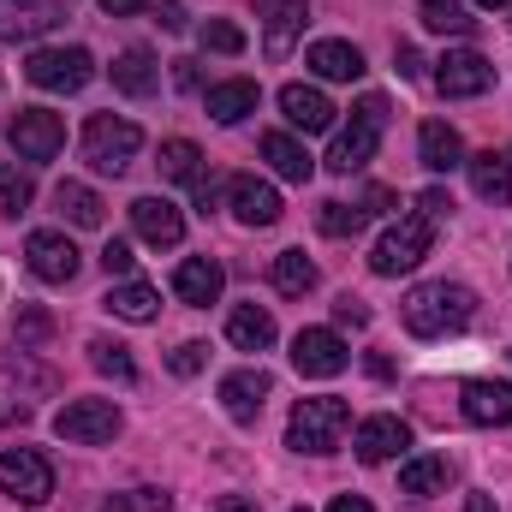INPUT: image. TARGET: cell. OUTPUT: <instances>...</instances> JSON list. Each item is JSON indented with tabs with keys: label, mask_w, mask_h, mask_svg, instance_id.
I'll return each mask as SVG.
<instances>
[{
	"label": "cell",
	"mask_w": 512,
	"mask_h": 512,
	"mask_svg": "<svg viewBox=\"0 0 512 512\" xmlns=\"http://www.w3.org/2000/svg\"><path fill=\"white\" fill-rule=\"evenodd\" d=\"M54 203H60V215H66L72 227H102V197H96L90 185H78V179H66V185L54 191Z\"/></svg>",
	"instance_id": "1f68e13d"
},
{
	"label": "cell",
	"mask_w": 512,
	"mask_h": 512,
	"mask_svg": "<svg viewBox=\"0 0 512 512\" xmlns=\"http://www.w3.org/2000/svg\"><path fill=\"white\" fill-rule=\"evenodd\" d=\"M102 512H131V507H126V501H108V507H102Z\"/></svg>",
	"instance_id": "11a10c76"
},
{
	"label": "cell",
	"mask_w": 512,
	"mask_h": 512,
	"mask_svg": "<svg viewBox=\"0 0 512 512\" xmlns=\"http://www.w3.org/2000/svg\"><path fill=\"white\" fill-rule=\"evenodd\" d=\"M262 155L274 161V173L280 179H292V185H304L310 173H316V155L298 143V137H286V131H262Z\"/></svg>",
	"instance_id": "484cf974"
},
{
	"label": "cell",
	"mask_w": 512,
	"mask_h": 512,
	"mask_svg": "<svg viewBox=\"0 0 512 512\" xmlns=\"http://www.w3.org/2000/svg\"><path fill=\"white\" fill-rule=\"evenodd\" d=\"M447 209H453V197H447V191H441V185H429V191H423V197H417V215H429V221H435V227H441V221H447Z\"/></svg>",
	"instance_id": "60d3db41"
},
{
	"label": "cell",
	"mask_w": 512,
	"mask_h": 512,
	"mask_svg": "<svg viewBox=\"0 0 512 512\" xmlns=\"http://www.w3.org/2000/svg\"><path fill=\"white\" fill-rule=\"evenodd\" d=\"M137 149H143V131L120 120V114H90V126H84V161L96 167V173H126L131 161H137Z\"/></svg>",
	"instance_id": "5b68a950"
},
{
	"label": "cell",
	"mask_w": 512,
	"mask_h": 512,
	"mask_svg": "<svg viewBox=\"0 0 512 512\" xmlns=\"http://www.w3.org/2000/svg\"><path fill=\"white\" fill-rule=\"evenodd\" d=\"M382 131H387V96H364V102L352 108V120L340 126V137H334L328 167H334V173H358V167H370V155L382 149Z\"/></svg>",
	"instance_id": "3957f363"
},
{
	"label": "cell",
	"mask_w": 512,
	"mask_h": 512,
	"mask_svg": "<svg viewBox=\"0 0 512 512\" xmlns=\"http://www.w3.org/2000/svg\"><path fill=\"white\" fill-rule=\"evenodd\" d=\"M161 24H167V30H185V6H179V0H167V6H161Z\"/></svg>",
	"instance_id": "f907efd6"
},
{
	"label": "cell",
	"mask_w": 512,
	"mask_h": 512,
	"mask_svg": "<svg viewBox=\"0 0 512 512\" xmlns=\"http://www.w3.org/2000/svg\"><path fill=\"white\" fill-rule=\"evenodd\" d=\"M209 120H221V126H239L245 114H256V102H262V90H256V78H227V84H209Z\"/></svg>",
	"instance_id": "cb8c5ba5"
},
{
	"label": "cell",
	"mask_w": 512,
	"mask_h": 512,
	"mask_svg": "<svg viewBox=\"0 0 512 512\" xmlns=\"http://www.w3.org/2000/svg\"><path fill=\"white\" fill-rule=\"evenodd\" d=\"M393 60H399V78H423V54H417L411 42H399V48H393Z\"/></svg>",
	"instance_id": "ee69618b"
},
{
	"label": "cell",
	"mask_w": 512,
	"mask_h": 512,
	"mask_svg": "<svg viewBox=\"0 0 512 512\" xmlns=\"http://www.w3.org/2000/svg\"><path fill=\"white\" fill-rule=\"evenodd\" d=\"M12 334H18V346H42V340L54 334V316L30 304V310H18V328H12Z\"/></svg>",
	"instance_id": "f35d334b"
},
{
	"label": "cell",
	"mask_w": 512,
	"mask_h": 512,
	"mask_svg": "<svg viewBox=\"0 0 512 512\" xmlns=\"http://www.w3.org/2000/svg\"><path fill=\"white\" fill-rule=\"evenodd\" d=\"M221 286H227V274H221L215 256H185V262L173 268V292H179L185 304H197V310H209V304L221 298Z\"/></svg>",
	"instance_id": "d6986e66"
},
{
	"label": "cell",
	"mask_w": 512,
	"mask_h": 512,
	"mask_svg": "<svg viewBox=\"0 0 512 512\" xmlns=\"http://www.w3.org/2000/svg\"><path fill=\"white\" fill-rule=\"evenodd\" d=\"M227 340H233L239 352H268V346H274V316H268L262 304H239V310L227 316Z\"/></svg>",
	"instance_id": "83f0119b"
},
{
	"label": "cell",
	"mask_w": 512,
	"mask_h": 512,
	"mask_svg": "<svg viewBox=\"0 0 512 512\" xmlns=\"http://www.w3.org/2000/svg\"><path fill=\"white\" fill-rule=\"evenodd\" d=\"M90 364L102 370V376H114V382H137V364H131V352L120 346V340H90Z\"/></svg>",
	"instance_id": "e575fe53"
},
{
	"label": "cell",
	"mask_w": 512,
	"mask_h": 512,
	"mask_svg": "<svg viewBox=\"0 0 512 512\" xmlns=\"http://www.w3.org/2000/svg\"><path fill=\"white\" fill-rule=\"evenodd\" d=\"M280 114H286V126H298V131H334V102L316 90V84H286L280 90Z\"/></svg>",
	"instance_id": "ffe728a7"
},
{
	"label": "cell",
	"mask_w": 512,
	"mask_h": 512,
	"mask_svg": "<svg viewBox=\"0 0 512 512\" xmlns=\"http://www.w3.org/2000/svg\"><path fill=\"white\" fill-rule=\"evenodd\" d=\"M24 256H30V274L48 280V286H66V280H78V268H84L78 245H72L66 233H54V227H36V233L24 239Z\"/></svg>",
	"instance_id": "8fae6325"
},
{
	"label": "cell",
	"mask_w": 512,
	"mask_h": 512,
	"mask_svg": "<svg viewBox=\"0 0 512 512\" xmlns=\"http://www.w3.org/2000/svg\"><path fill=\"white\" fill-rule=\"evenodd\" d=\"M328 512H376V507H370L364 495H334V507H328Z\"/></svg>",
	"instance_id": "681fc988"
},
{
	"label": "cell",
	"mask_w": 512,
	"mask_h": 512,
	"mask_svg": "<svg viewBox=\"0 0 512 512\" xmlns=\"http://www.w3.org/2000/svg\"><path fill=\"white\" fill-rule=\"evenodd\" d=\"M155 167H161V179H173V185H197V179H209V173H203V149H197L191 137H167Z\"/></svg>",
	"instance_id": "f1b7e54d"
},
{
	"label": "cell",
	"mask_w": 512,
	"mask_h": 512,
	"mask_svg": "<svg viewBox=\"0 0 512 512\" xmlns=\"http://www.w3.org/2000/svg\"><path fill=\"white\" fill-rule=\"evenodd\" d=\"M334 322H340V328H364V322H370V310H364L358 298H340V304H334Z\"/></svg>",
	"instance_id": "7bdbcfd3"
},
{
	"label": "cell",
	"mask_w": 512,
	"mask_h": 512,
	"mask_svg": "<svg viewBox=\"0 0 512 512\" xmlns=\"http://www.w3.org/2000/svg\"><path fill=\"white\" fill-rule=\"evenodd\" d=\"M471 316H477V292L459 286V280H429V286H411V298H405V328L417 340L459 334Z\"/></svg>",
	"instance_id": "6da1fadb"
},
{
	"label": "cell",
	"mask_w": 512,
	"mask_h": 512,
	"mask_svg": "<svg viewBox=\"0 0 512 512\" xmlns=\"http://www.w3.org/2000/svg\"><path fill=\"white\" fill-rule=\"evenodd\" d=\"M387 203H393V191H382V185H370V191H364V215H382Z\"/></svg>",
	"instance_id": "bcb514c9"
},
{
	"label": "cell",
	"mask_w": 512,
	"mask_h": 512,
	"mask_svg": "<svg viewBox=\"0 0 512 512\" xmlns=\"http://www.w3.org/2000/svg\"><path fill=\"white\" fill-rule=\"evenodd\" d=\"M465 512H501L489 495H465Z\"/></svg>",
	"instance_id": "f5cc1de1"
},
{
	"label": "cell",
	"mask_w": 512,
	"mask_h": 512,
	"mask_svg": "<svg viewBox=\"0 0 512 512\" xmlns=\"http://www.w3.org/2000/svg\"><path fill=\"white\" fill-rule=\"evenodd\" d=\"M30 197H36V179L18 173V167H0V209H6V215H24Z\"/></svg>",
	"instance_id": "d590c367"
},
{
	"label": "cell",
	"mask_w": 512,
	"mask_h": 512,
	"mask_svg": "<svg viewBox=\"0 0 512 512\" xmlns=\"http://www.w3.org/2000/svg\"><path fill=\"white\" fill-rule=\"evenodd\" d=\"M102 304H108L120 322H155V310H161V292H155V286H143V280H126V286H114Z\"/></svg>",
	"instance_id": "4dcf8cb0"
},
{
	"label": "cell",
	"mask_w": 512,
	"mask_h": 512,
	"mask_svg": "<svg viewBox=\"0 0 512 512\" xmlns=\"http://www.w3.org/2000/svg\"><path fill=\"white\" fill-rule=\"evenodd\" d=\"M227 203H233V215H239L245 227H274V221H280V191H274L268 179H256V173L227 179Z\"/></svg>",
	"instance_id": "e0dca14e"
},
{
	"label": "cell",
	"mask_w": 512,
	"mask_h": 512,
	"mask_svg": "<svg viewBox=\"0 0 512 512\" xmlns=\"http://www.w3.org/2000/svg\"><path fill=\"white\" fill-rule=\"evenodd\" d=\"M477 6H483V12H501V6H507V0H477Z\"/></svg>",
	"instance_id": "db71d44e"
},
{
	"label": "cell",
	"mask_w": 512,
	"mask_h": 512,
	"mask_svg": "<svg viewBox=\"0 0 512 512\" xmlns=\"http://www.w3.org/2000/svg\"><path fill=\"white\" fill-rule=\"evenodd\" d=\"M364 221H370V215H364V209H352V203H322V215H316V227H322L328 239H352Z\"/></svg>",
	"instance_id": "8d00e7d4"
},
{
	"label": "cell",
	"mask_w": 512,
	"mask_h": 512,
	"mask_svg": "<svg viewBox=\"0 0 512 512\" xmlns=\"http://www.w3.org/2000/svg\"><path fill=\"white\" fill-rule=\"evenodd\" d=\"M131 227H137V239L155 245V251H173V245L185 239V215H179L167 197H137V203H131Z\"/></svg>",
	"instance_id": "2e32d148"
},
{
	"label": "cell",
	"mask_w": 512,
	"mask_h": 512,
	"mask_svg": "<svg viewBox=\"0 0 512 512\" xmlns=\"http://www.w3.org/2000/svg\"><path fill=\"white\" fill-rule=\"evenodd\" d=\"M489 84H495V66H489L477 48H453V54L435 60V90H441L447 102H471V96H483Z\"/></svg>",
	"instance_id": "30bf717a"
},
{
	"label": "cell",
	"mask_w": 512,
	"mask_h": 512,
	"mask_svg": "<svg viewBox=\"0 0 512 512\" xmlns=\"http://www.w3.org/2000/svg\"><path fill=\"white\" fill-rule=\"evenodd\" d=\"M6 143L24 155V161H54L66 149V120L54 108H18L12 126H6Z\"/></svg>",
	"instance_id": "9c48e42d"
},
{
	"label": "cell",
	"mask_w": 512,
	"mask_h": 512,
	"mask_svg": "<svg viewBox=\"0 0 512 512\" xmlns=\"http://www.w3.org/2000/svg\"><path fill=\"white\" fill-rule=\"evenodd\" d=\"M346 429H352V405L334 399V393H316V399H298V405H292L286 447H292V453H334Z\"/></svg>",
	"instance_id": "7a4b0ae2"
},
{
	"label": "cell",
	"mask_w": 512,
	"mask_h": 512,
	"mask_svg": "<svg viewBox=\"0 0 512 512\" xmlns=\"http://www.w3.org/2000/svg\"><path fill=\"white\" fill-rule=\"evenodd\" d=\"M197 42H203V48H215V54H245V30H239V24H227V18H209V24L197 30Z\"/></svg>",
	"instance_id": "74e56055"
},
{
	"label": "cell",
	"mask_w": 512,
	"mask_h": 512,
	"mask_svg": "<svg viewBox=\"0 0 512 512\" xmlns=\"http://www.w3.org/2000/svg\"><path fill=\"white\" fill-rule=\"evenodd\" d=\"M429 245H435V221H429V215H399L382 239H376L370 268H376L382 280H393V274H411V268L429 256Z\"/></svg>",
	"instance_id": "277c9868"
},
{
	"label": "cell",
	"mask_w": 512,
	"mask_h": 512,
	"mask_svg": "<svg viewBox=\"0 0 512 512\" xmlns=\"http://www.w3.org/2000/svg\"><path fill=\"white\" fill-rule=\"evenodd\" d=\"M304 66H310L316 78H328V84H352V78H364V54H358L352 42H340V36H322V42H310Z\"/></svg>",
	"instance_id": "7402d4cb"
},
{
	"label": "cell",
	"mask_w": 512,
	"mask_h": 512,
	"mask_svg": "<svg viewBox=\"0 0 512 512\" xmlns=\"http://www.w3.org/2000/svg\"><path fill=\"white\" fill-rule=\"evenodd\" d=\"M203 364H209V346H203V340H185V346L167 352V370H173V376H197Z\"/></svg>",
	"instance_id": "ab89813d"
},
{
	"label": "cell",
	"mask_w": 512,
	"mask_h": 512,
	"mask_svg": "<svg viewBox=\"0 0 512 512\" xmlns=\"http://www.w3.org/2000/svg\"><path fill=\"white\" fill-rule=\"evenodd\" d=\"M268 274H274V286H280L286 298H304V292L316 286V262H310L304 251H280V256H274V268H268Z\"/></svg>",
	"instance_id": "d6a6232c"
},
{
	"label": "cell",
	"mask_w": 512,
	"mask_h": 512,
	"mask_svg": "<svg viewBox=\"0 0 512 512\" xmlns=\"http://www.w3.org/2000/svg\"><path fill=\"white\" fill-rule=\"evenodd\" d=\"M405 447H411V429H405L393 411L364 417V423H358V435H352V453H358L364 465H387V459H399Z\"/></svg>",
	"instance_id": "9a60e30c"
},
{
	"label": "cell",
	"mask_w": 512,
	"mask_h": 512,
	"mask_svg": "<svg viewBox=\"0 0 512 512\" xmlns=\"http://www.w3.org/2000/svg\"><path fill=\"white\" fill-rule=\"evenodd\" d=\"M417 12H423V24H429L435 36H471V30H477V18H471L459 0H417Z\"/></svg>",
	"instance_id": "836d02e7"
},
{
	"label": "cell",
	"mask_w": 512,
	"mask_h": 512,
	"mask_svg": "<svg viewBox=\"0 0 512 512\" xmlns=\"http://www.w3.org/2000/svg\"><path fill=\"white\" fill-rule=\"evenodd\" d=\"M459 411H465V423H477V429H507L512 423V382H465Z\"/></svg>",
	"instance_id": "ac0fdd59"
},
{
	"label": "cell",
	"mask_w": 512,
	"mask_h": 512,
	"mask_svg": "<svg viewBox=\"0 0 512 512\" xmlns=\"http://www.w3.org/2000/svg\"><path fill=\"white\" fill-rule=\"evenodd\" d=\"M417 161H423L429 173H453V167H465V143H459V131L447 126V120H423V131H417Z\"/></svg>",
	"instance_id": "603a6c76"
},
{
	"label": "cell",
	"mask_w": 512,
	"mask_h": 512,
	"mask_svg": "<svg viewBox=\"0 0 512 512\" xmlns=\"http://www.w3.org/2000/svg\"><path fill=\"white\" fill-rule=\"evenodd\" d=\"M137 507H143V512H167V507H173V495H161V489H143V495H137Z\"/></svg>",
	"instance_id": "c3c4849f"
},
{
	"label": "cell",
	"mask_w": 512,
	"mask_h": 512,
	"mask_svg": "<svg viewBox=\"0 0 512 512\" xmlns=\"http://www.w3.org/2000/svg\"><path fill=\"white\" fill-rule=\"evenodd\" d=\"M221 512H256V501H245V495H221Z\"/></svg>",
	"instance_id": "816d5d0a"
},
{
	"label": "cell",
	"mask_w": 512,
	"mask_h": 512,
	"mask_svg": "<svg viewBox=\"0 0 512 512\" xmlns=\"http://www.w3.org/2000/svg\"><path fill=\"white\" fill-rule=\"evenodd\" d=\"M0 489L18 507H48L54 501V465L36 447H6L0 453Z\"/></svg>",
	"instance_id": "52a82bcc"
},
{
	"label": "cell",
	"mask_w": 512,
	"mask_h": 512,
	"mask_svg": "<svg viewBox=\"0 0 512 512\" xmlns=\"http://www.w3.org/2000/svg\"><path fill=\"white\" fill-rule=\"evenodd\" d=\"M66 24L60 0H0V42H36Z\"/></svg>",
	"instance_id": "4fadbf2b"
},
{
	"label": "cell",
	"mask_w": 512,
	"mask_h": 512,
	"mask_svg": "<svg viewBox=\"0 0 512 512\" xmlns=\"http://www.w3.org/2000/svg\"><path fill=\"white\" fill-rule=\"evenodd\" d=\"M143 6H149V0H102L108 18H131V12H143Z\"/></svg>",
	"instance_id": "7dc6e473"
},
{
	"label": "cell",
	"mask_w": 512,
	"mask_h": 512,
	"mask_svg": "<svg viewBox=\"0 0 512 512\" xmlns=\"http://www.w3.org/2000/svg\"><path fill=\"white\" fill-rule=\"evenodd\" d=\"M131 262H137V256H131L126 239H108V245H102V268H108V274H131Z\"/></svg>",
	"instance_id": "b9f144b4"
},
{
	"label": "cell",
	"mask_w": 512,
	"mask_h": 512,
	"mask_svg": "<svg viewBox=\"0 0 512 512\" xmlns=\"http://www.w3.org/2000/svg\"><path fill=\"white\" fill-rule=\"evenodd\" d=\"M447 483H453V465L441 453H423V459H405L399 465V489L405 495H441Z\"/></svg>",
	"instance_id": "f546056e"
},
{
	"label": "cell",
	"mask_w": 512,
	"mask_h": 512,
	"mask_svg": "<svg viewBox=\"0 0 512 512\" xmlns=\"http://www.w3.org/2000/svg\"><path fill=\"white\" fill-rule=\"evenodd\" d=\"M167 66H173V84H179V90H197V84H203V72H197L191 54H185V60H167Z\"/></svg>",
	"instance_id": "f6af8a7d"
},
{
	"label": "cell",
	"mask_w": 512,
	"mask_h": 512,
	"mask_svg": "<svg viewBox=\"0 0 512 512\" xmlns=\"http://www.w3.org/2000/svg\"><path fill=\"white\" fill-rule=\"evenodd\" d=\"M24 78H30L36 90L78 96V90L96 78V60H90V48H36V54L24 60Z\"/></svg>",
	"instance_id": "8992f818"
},
{
	"label": "cell",
	"mask_w": 512,
	"mask_h": 512,
	"mask_svg": "<svg viewBox=\"0 0 512 512\" xmlns=\"http://www.w3.org/2000/svg\"><path fill=\"white\" fill-rule=\"evenodd\" d=\"M292 512H310V507H292Z\"/></svg>",
	"instance_id": "9f6ffc18"
},
{
	"label": "cell",
	"mask_w": 512,
	"mask_h": 512,
	"mask_svg": "<svg viewBox=\"0 0 512 512\" xmlns=\"http://www.w3.org/2000/svg\"><path fill=\"white\" fill-rule=\"evenodd\" d=\"M292 364H298V376L328 382V376H340V370L352 364V352H346V340H340L334 328H298V340H292Z\"/></svg>",
	"instance_id": "7c38bea8"
},
{
	"label": "cell",
	"mask_w": 512,
	"mask_h": 512,
	"mask_svg": "<svg viewBox=\"0 0 512 512\" xmlns=\"http://www.w3.org/2000/svg\"><path fill=\"white\" fill-rule=\"evenodd\" d=\"M268 393H274L268 370H233V376L221 382V405H227V417H233V423H256Z\"/></svg>",
	"instance_id": "44dd1931"
},
{
	"label": "cell",
	"mask_w": 512,
	"mask_h": 512,
	"mask_svg": "<svg viewBox=\"0 0 512 512\" xmlns=\"http://www.w3.org/2000/svg\"><path fill=\"white\" fill-rule=\"evenodd\" d=\"M155 84H161V66H155L149 48H126L114 60V90L120 96H155Z\"/></svg>",
	"instance_id": "4316f807"
},
{
	"label": "cell",
	"mask_w": 512,
	"mask_h": 512,
	"mask_svg": "<svg viewBox=\"0 0 512 512\" xmlns=\"http://www.w3.org/2000/svg\"><path fill=\"white\" fill-rule=\"evenodd\" d=\"M256 12H262V54H268V60H286L292 42H298L304 24H310V6H304V0H256Z\"/></svg>",
	"instance_id": "5bb4252c"
},
{
	"label": "cell",
	"mask_w": 512,
	"mask_h": 512,
	"mask_svg": "<svg viewBox=\"0 0 512 512\" xmlns=\"http://www.w3.org/2000/svg\"><path fill=\"white\" fill-rule=\"evenodd\" d=\"M465 173H471V185H477L483 203H512V161L507 155H495V149L465 155Z\"/></svg>",
	"instance_id": "d4e9b609"
},
{
	"label": "cell",
	"mask_w": 512,
	"mask_h": 512,
	"mask_svg": "<svg viewBox=\"0 0 512 512\" xmlns=\"http://www.w3.org/2000/svg\"><path fill=\"white\" fill-rule=\"evenodd\" d=\"M54 435L60 441H78V447H102V441L120 435V405L114 399H72V405H60Z\"/></svg>",
	"instance_id": "ba28073f"
}]
</instances>
